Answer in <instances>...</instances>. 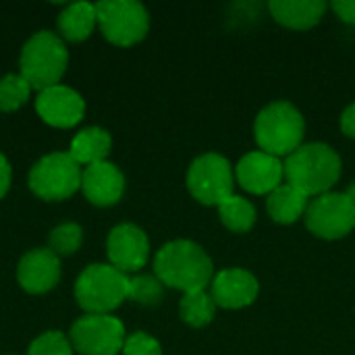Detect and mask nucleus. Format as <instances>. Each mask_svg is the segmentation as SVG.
<instances>
[{"label":"nucleus","mask_w":355,"mask_h":355,"mask_svg":"<svg viewBox=\"0 0 355 355\" xmlns=\"http://www.w3.org/2000/svg\"><path fill=\"white\" fill-rule=\"evenodd\" d=\"M154 270L162 285L181 289L183 293L204 291L214 275L210 256L187 239L166 243L154 258Z\"/></svg>","instance_id":"nucleus-1"},{"label":"nucleus","mask_w":355,"mask_h":355,"mask_svg":"<svg viewBox=\"0 0 355 355\" xmlns=\"http://www.w3.org/2000/svg\"><path fill=\"white\" fill-rule=\"evenodd\" d=\"M285 177L306 198L329 193L341 177V158L327 144H306L287 156Z\"/></svg>","instance_id":"nucleus-2"},{"label":"nucleus","mask_w":355,"mask_h":355,"mask_svg":"<svg viewBox=\"0 0 355 355\" xmlns=\"http://www.w3.org/2000/svg\"><path fill=\"white\" fill-rule=\"evenodd\" d=\"M306 123L302 112L289 102H272L258 116L254 135L262 152L270 156H291L304 141Z\"/></svg>","instance_id":"nucleus-3"},{"label":"nucleus","mask_w":355,"mask_h":355,"mask_svg":"<svg viewBox=\"0 0 355 355\" xmlns=\"http://www.w3.org/2000/svg\"><path fill=\"white\" fill-rule=\"evenodd\" d=\"M69 52L64 42L50 31H37L31 35L21 50V77L33 89H48L58 85L67 71Z\"/></svg>","instance_id":"nucleus-4"},{"label":"nucleus","mask_w":355,"mask_h":355,"mask_svg":"<svg viewBox=\"0 0 355 355\" xmlns=\"http://www.w3.org/2000/svg\"><path fill=\"white\" fill-rule=\"evenodd\" d=\"M75 300L87 314H108L129 300V277L110 264H89L75 283Z\"/></svg>","instance_id":"nucleus-5"},{"label":"nucleus","mask_w":355,"mask_h":355,"mask_svg":"<svg viewBox=\"0 0 355 355\" xmlns=\"http://www.w3.org/2000/svg\"><path fill=\"white\" fill-rule=\"evenodd\" d=\"M100 31L114 46H133L150 29V15L135 0H102L96 4Z\"/></svg>","instance_id":"nucleus-6"},{"label":"nucleus","mask_w":355,"mask_h":355,"mask_svg":"<svg viewBox=\"0 0 355 355\" xmlns=\"http://www.w3.org/2000/svg\"><path fill=\"white\" fill-rule=\"evenodd\" d=\"M81 187V168L64 152H54L35 162L29 173V189L48 202L71 198Z\"/></svg>","instance_id":"nucleus-7"},{"label":"nucleus","mask_w":355,"mask_h":355,"mask_svg":"<svg viewBox=\"0 0 355 355\" xmlns=\"http://www.w3.org/2000/svg\"><path fill=\"white\" fill-rule=\"evenodd\" d=\"M233 168L220 154H204L189 166L187 189L200 204L218 206L233 196Z\"/></svg>","instance_id":"nucleus-8"},{"label":"nucleus","mask_w":355,"mask_h":355,"mask_svg":"<svg viewBox=\"0 0 355 355\" xmlns=\"http://www.w3.org/2000/svg\"><path fill=\"white\" fill-rule=\"evenodd\" d=\"M71 345L81 355H119L125 345V327L108 314H87L71 327Z\"/></svg>","instance_id":"nucleus-9"},{"label":"nucleus","mask_w":355,"mask_h":355,"mask_svg":"<svg viewBox=\"0 0 355 355\" xmlns=\"http://www.w3.org/2000/svg\"><path fill=\"white\" fill-rule=\"evenodd\" d=\"M310 233L322 239H341L355 229V202L347 193H322L306 210Z\"/></svg>","instance_id":"nucleus-10"},{"label":"nucleus","mask_w":355,"mask_h":355,"mask_svg":"<svg viewBox=\"0 0 355 355\" xmlns=\"http://www.w3.org/2000/svg\"><path fill=\"white\" fill-rule=\"evenodd\" d=\"M110 266L121 272H135L146 266L150 256L148 235L135 225H119L110 231L106 241Z\"/></svg>","instance_id":"nucleus-11"},{"label":"nucleus","mask_w":355,"mask_h":355,"mask_svg":"<svg viewBox=\"0 0 355 355\" xmlns=\"http://www.w3.org/2000/svg\"><path fill=\"white\" fill-rule=\"evenodd\" d=\"M35 110L44 123L58 129H69L83 119L85 102L75 89L58 83L40 92L35 100Z\"/></svg>","instance_id":"nucleus-12"},{"label":"nucleus","mask_w":355,"mask_h":355,"mask_svg":"<svg viewBox=\"0 0 355 355\" xmlns=\"http://www.w3.org/2000/svg\"><path fill=\"white\" fill-rule=\"evenodd\" d=\"M285 177V166L277 156L266 152H250L237 164V181L239 185L256 196L272 193L281 187V179Z\"/></svg>","instance_id":"nucleus-13"},{"label":"nucleus","mask_w":355,"mask_h":355,"mask_svg":"<svg viewBox=\"0 0 355 355\" xmlns=\"http://www.w3.org/2000/svg\"><path fill=\"white\" fill-rule=\"evenodd\" d=\"M60 279V260L48 248L27 252L17 266L19 285L33 295L54 289Z\"/></svg>","instance_id":"nucleus-14"},{"label":"nucleus","mask_w":355,"mask_h":355,"mask_svg":"<svg viewBox=\"0 0 355 355\" xmlns=\"http://www.w3.org/2000/svg\"><path fill=\"white\" fill-rule=\"evenodd\" d=\"M258 293V279L243 268H227L212 279V300L225 310H239L252 306Z\"/></svg>","instance_id":"nucleus-15"},{"label":"nucleus","mask_w":355,"mask_h":355,"mask_svg":"<svg viewBox=\"0 0 355 355\" xmlns=\"http://www.w3.org/2000/svg\"><path fill=\"white\" fill-rule=\"evenodd\" d=\"M81 191L96 206H112L125 191V177L112 162H96L81 173Z\"/></svg>","instance_id":"nucleus-16"},{"label":"nucleus","mask_w":355,"mask_h":355,"mask_svg":"<svg viewBox=\"0 0 355 355\" xmlns=\"http://www.w3.org/2000/svg\"><path fill=\"white\" fill-rule=\"evenodd\" d=\"M268 8L281 25L304 31L322 19L327 4L322 0H272Z\"/></svg>","instance_id":"nucleus-17"},{"label":"nucleus","mask_w":355,"mask_h":355,"mask_svg":"<svg viewBox=\"0 0 355 355\" xmlns=\"http://www.w3.org/2000/svg\"><path fill=\"white\" fill-rule=\"evenodd\" d=\"M110 146H112V139H110L108 131H104L100 127H87V129H81L73 137L69 156L77 164L89 166V164L102 162L108 156Z\"/></svg>","instance_id":"nucleus-18"},{"label":"nucleus","mask_w":355,"mask_h":355,"mask_svg":"<svg viewBox=\"0 0 355 355\" xmlns=\"http://www.w3.org/2000/svg\"><path fill=\"white\" fill-rule=\"evenodd\" d=\"M96 23H98L96 4H89V2H73L58 17V29L62 37L69 42L87 40Z\"/></svg>","instance_id":"nucleus-19"},{"label":"nucleus","mask_w":355,"mask_h":355,"mask_svg":"<svg viewBox=\"0 0 355 355\" xmlns=\"http://www.w3.org/2000/svg\"><path fill=\"white\" fill-rule=\"evenodd\" d=\"M266 208H268V214L272 216V220H277L281 225H291L306 214L308 198L287 183V185L277 187L268 196Z\"/></svg>","instance_id":"nucleus-20"},{"label":"nucleus","mask_w":355,"mask_h":355,"mask_svg":"<svg viewBox=\"0 0 355 355\" xmlns=\"http://www.w3.org/2000/svg\"><path fill=\"white\" fill-rule=\"evenodd\" d=\"M220 223L233 233H248L256 225V208L239 196H231L218 204Z\"/></svg>","instance_id":"nucleus-21"},{"label":"nucleus","mask_w":355,"mask_h":355,"mask_svg":"<svg viewBox=\"0 0 355 355\" xmlns=\"http://www.w3.org/2000/svg\"><path fill=\"white\" fill-rule=\"evenodd\" d=\"M179 310H181V318L189 327L202 329V327L212 322L214 312H216V304H214L212 295H208L206 291H191V293L183 295Z\"/></svg>","instance_id":"nucleus-22"},{"label":"nucleus","mask_w":355,"mask_h":355,"mask_svg":"<svg viewBox=\"0 0 355 355\" xmlns=\"http://www.w3.org/2000/svg\"><path fill=\"white\" fill-rule=\"evenodd\" d=\"M31 85L21 75H6L0 79V110L12 112L29 100Z\"/></svg>","instance_id":"nucleus-23"},{"label":"nucleus","mask_w":355,"mask_h":355,"mask_svg":"<svg viewBox=\"0 0 355 355\" xmlns=\"http://www.w3.org/2000/svg\"><path fill=\"white\" fill-rule=\"evenodd\" d=\"M81 241H83L81 227L75 223H64L50 233V252H54L56 256H71L77 252Z\"/></svg>","instance_id":"nucleus-24"},{"label":"nucleus","mask_w":355,"mask_h":355,"mask_svg":"<svg viewBox=\"0 0 355 355\" xmlns=\"http://www.w3.org/2000/svg\"><path fill=\"white\" fill-rule=\"evenodd\" d=\"M162 283L156 277H135L129 279V300L141 306H156L162 300Z\"/></svg>","instance_id":"nucleus-25"},{"label":"nucleus","mask_w":355,"mask_h":355,"mask_svg":"<svg viewBox=\"0 0 355 355\" xmlns=\"http://www.w3.org/2000/svg\"><path fill=\"white\" fill-rule=\"evenodd\" d=\"M27 355H73V345L62 333L48 331L29 345Z\"/></svg>","instance_id":"nucleus-26"},{"label":"nucleus","mask_w":355,"mask_h":355,"mask_svg":"<svg viewBox=\"0 0 355 355\" xmlns=\"http://www.w3.org/2000/svg\"><path fill=\"white\" fill-rule=\"evenodd\" d=\"M123 355H162V349L154 337L146 333H133L129 339H125Z\"/></svg>","instance_id":"nucleus-27"},{"label":"nucleus","mask_w":355,"mask_h":355,"mask_svg":"<svg viewBox=\"0 0 355 355\" xmlns=\"http://www.w3.org/2000/svg\"><path fill=\"white\" fill-rule=\"evenodd\" d=\"M333 8L345 23L355 25V0H335Z\"/></svg>","instance_id":"nucleus-28"},{"label":"nucleus","mask_w":355,"mask_h":355,"mask_svg":"<svg viewBox=\"0 0 355 355\" xmlns=\"http://www.w3.org/2000/svg\"><path fill=\"white\" fill-rule=\"evenodd\" d=\"M8 187H10V164L4 158V154L0 152V200L6 196Z\"/></svg>","instance_id":"nucleus-29"},{"label":"nucleus","mask_w":355,"mask_h":355,"mask_svg":"<svg viewBox=\"0 0 355 355\" xmlns=\"http://www.w3.org/2000/svg\"><path fill=\"white\" fill-rule=\"evenodd\" d=\"M341 129H343L345 135L355 137V104H352V106L343 112V116H341Z\"/></svg>","instance_id":"nucleus-30"},{"label":"nucleus","mask_w":355,"mask_h":355,"mask_svg":"<svg viewBox=\"0 0 355 355\" xmlns=\"http://www.w3.org/2000/svg\"><path fill=\"white\" fill-rule=\"evenodd\" d=\"M345 193H347V196H349V198L355 202V183L349 187V189H347V191H345Z\"/></svg>","instance_id":"nucleus-31"}]
</instances>
